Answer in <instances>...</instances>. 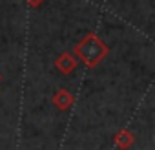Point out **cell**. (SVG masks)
I'll return each mask as SVG.
<instances>
[{
  "instance_id": "1",
  "label": "cell",
  "mask_w": 155,
  "mask_h": 150,
  "mask_svg": "<svg viewBox=\"0 0 155 150\" xmlns=\"http://www.w3.org/2000/svg\"><path fill=\"white\" fill-rule=\"evenodd\" d=\"M106 53V48L95 39V37H88L81 46H79V55L84 59V62L88 64H95L99 62V59Z\"/></svg>"
}]
</instances>
